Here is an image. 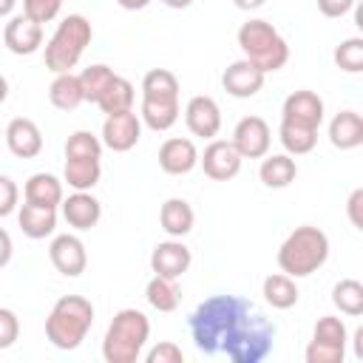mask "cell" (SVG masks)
<instances>
[{"label": "cell", "mask_w": 363, "mask_h": 363, "mask_svg": "<svg viewBox=\"0 0 363 363\" xmlns=\"http://www.w3.org/2000/svg\"><path fill=\"white\" fill-rule=\"evenodd\" d=\"M250 312H252V301H247L241 295H210V298H204L193 309V315L187 320L190 323V337H193L196 349L204 352V354L221 352L224 337Z\"/></svg>", "instance_id": "obj_1"}, {"label": "cell", "mask_w": 363, "mask_h": 363, "mask_svg": "<svg viewBox=\"0 0 363 363\" xmlns=\"http://www.w3.org/2000/svg\"><path fill=\"white\" fill-rule=\"evenodd\" d=\"M329 258V238L320 227L301 224L278 247V267L289 278H306L318 272Z\"/></svg>", "instance_id": "obj_2"}, {"label": "cell", "mask_w": 363, "mask_h": 363, "mask_svg": "<svg viewBox=\"0 0 363 363\" xmlns=\"http://www.w3.org/2000/svg\"><path fill=\"white\" fill-rule=\"evenodd\" d=\"M94 303L82 295H62L45 318V337L62 352H74L94 326Z\"/></svg>", "instance_id": "obj_3"}, {"label": "cell", "mask_w": 363, "mask_h": 363, "mask_svg": "<svg viewBox=\"0 0 363 363\" xmlns=\"http://www.w3.org/2000/svg\"><path fill=\"white\" fill-rule=\"evenodd\" d=\"M150 320L145 312L128 306L113 315L102 337V357L108 363H136L147 346Z\"/></svg>", "instance_id": "obj_4"}, {"label": "cell", "mask_w": 363, "mask_h": 363, "mask_svg": "<svg viewBox=\"0 0 363 363\" xmlns=\"http://www.w3.org/2000/svg\"><path fill=\"white\" fill-rule=\"evenodd\" d=\"M235 40H238V48H241L244 60L258 65L264 74L278 71L289 62V43L281 37V31L269 20L255 17V20L241 23Z\"/></svg>", "instance_id": "obj_5"}, {"label": "cell", "mask_w": 363, "mask_h": 363, "mask_svg": "<svg viewBox=\"0 0 363 363\" xmlns=\"http://www.w3.org/2000/svg\"><path fill=\"white\" fill-rule=\"evenodd\" d=\"M275 323L264 315H258L255 309L238 320V326L224 337L221 352L233 360V363H261L272 346H275Z\"/></svg>", "instance_id": "obj_6"}, {"label": "cell", "mask_w": 363, "mask_h": 363, "mask_svg": "<svg viewBox=\"0 0 363 363\" xmlns=\"http://www.w3.org/2000/svg\"><path fill=\"white\" fill-rule=\"evenodd\" d=\"M91 40H94V26L88 17H82V14L62 17L57 31L45 43V68L51 74L71 71L79 62V57L85 54V48L91 45Z\"/></svg>", "instance_id": "obj_7"}, {"label": "cell", "mask_w": 363, "mask_h": 363, "mask_svg": "<svg viewBox=\"0 0 363 363\" xmlns=\"http://www.w3.org/2000/svg\"><path fill=\"white\" fill-rule=\"evenodd\" d=\"M142 136V119L139 113L130 111H119V113H108L102 122V145L111 147L113 153H128L139 145Z\"/></svg>", "instance_id": "obj_8"}, {"label": "cell", "mask_w": 363, "mask_h": 363, "mask_svg": "<svg viewBox=\"0 0 363 363\" xmlns=\"http://www.w3.org/2000/svg\"><path fill=\"white\" fill-rule=\"evenodd\" d=\"M241 153L235 150V145L230 139H210V145L204 147V153H199V164L201 170L213 179V182H230L238 176L241 170Z\"/></svg>", "instance_id": "obj_9"}, {"label": "cell", "mask_w": 363, "mask_h": 363, "mask_svg": "<svg viewBox=\"0 0 363 363\" xmlns=\"http://www.w3.org/2000/svg\"><path fill=\"white\" fill-rule=\"evenodd\" d=\"M230 142L235 145L241 159H264L272 145V130L264 116H244L238 119Z\"/></svg>", "instance_id": "obj_10"}, {"label": "cell", "mask_w": 363, "mask_h": 363, "mask_svg": "<svg viewBox=\"0 0 363 363\" xmlns=\"http://www.w3.org/2000/svg\"><path fill=\"white\" fill-rule=\"evenodd\" d=\"M48 258L54 264V269L65 278H79L88 267V252H85V244L79 235L74 233H62V235H54L51 247H48Z\"/></svg>", "instance_id": "obj_11"}, {"label": "cell", "mask_w": 363, "mask_h": 363, "mask_svg": "<svg viewBox=\"0 0 363 363\" xmlns=\"http://www.w3.org/2000/svg\"><path fill=\"white\" fill-rule=\"evenodd\" d=\"M184 125L193 136H201V139H216V133L221 130V108L213 96L207 94H199V96H190L187 105H184Z\"/></svg>", "instance_id": "obj_12"}, {"label": "cell", "mask_w": 363, "mask_h": 363, "mask_svg": "<svg viewBox=\"0 0 363 363\" xmlns=\"http://www.w3.org/2000/svg\"><path fill=\"white\" fill-rule=\"evenodd\" d=\"M190 261H193V252L190 247L182 241V238H167V241H159L150 252V269L153 275H162V278H182L187 269H190Z\"/></svg>", "instance_id": "obj_13"}, {"label": "cell", "mask_w": 363, "mask_h": 363, "mask_svg": "<svg viewBox=\"0 0 363 363\" xmlns=\"http://www.w3.org/2000/svg\"><path fill=\"white\" fill-rule=\"evenodd\" d=\"M281 122H292V125H303V128L318 130L323 122V99L309 88L292 91L281 105Z\"/></svg>", "instance_id": "obj_14"}, {"label": "cell", "mask_w": 363, "mask_h": 363, "mask_svg": "<svg viewBox=\"0 0 363 363\" xmlns=\"http://www.w3.org/2000/svg\"><path fill=\"white\" fill-rule=\"evenodd\" d=\"M264 79H267V74L258 65H252L250 60L241 57V60H235V62H230L224 68L221 88L235 99H250L264 88Z\"/></svg>", "instance_id": "obj_15"}, {"label": "cell", "mask_w": 363, "mask_h": 363, "mask_svg": "<svg viewBox=\"0 0 363 363\" xmlns=\"http://www.w3.org/2000/svg\"><path fill=\"white\" fill-rule=\"evenodd\" d=\"M3 43L11 54L17 57H28V54H37L40 45H43V23L26 17V14H14L9 23H6V31H3Z\"/></svg>", "instance_id": "obj_16"}, {"label": "cell", "mask_w": 363, "mask_h": 363, "mask_svg": "<svg viewBox=\"0 0 363 363\" xmlns=\"http://www.w3.org/2000/svg\"><path fill=\"white\" fill-rule=\"evenodd\" d=\"M3 139L17 159H34L43 150V130L34 119H26V116L11 119L3 130Z\"/></svg>", "instance_id": "obj_17"}, {"label": "cell", "mask_w": 363, "mask_h": 363, "mask_svg": "<svg viewBox=\"0 0 363 363\" xmlns=\"http://www.w3.org/2000/svg\"><path fill=\"white\" fill-rule=\"evenodd\" d=\"M199 164V147L187 136H170L159 147V167L167 176H184Z\"/></svg>", "instance_id": "obj_18"}, {"label": "cell", "mask_w": 363, "mask_h": 363, "mask_svg": "<svg viewBox=\"0 0 363 363\" xmlns=\"http://www.w3.org/2000/svg\"><path fill=\"white\" fill-rule=\"evenodd\" d=\"M62 218L74 230H91L102 218V204L91 196V190H74L68 199H62Z\"/></svg>", "instance_id": "obj_19"}, {"label": "cell", "mask_w": 363, "mask_h": 363, "mask_svg": "<svg viewBox=\"0 0 363 363\" xmlns=\"http://www.w3.org/2000/svg\"><path fill=\"white\" fill-rule=\"evenodd\" d=\"M329 142L337 150H354L363 145V116L357 111H340L329 122Z\"/></svg>", "instance_id": "obj_20"}, {"label": "cell", "mask_w": 363, "mask_h": 363, "mask_svg": "<svg viewBox=\"0 0 363 363\" xmlns=\"http://www.w3.org/2000/svg\"><path fill=\"white\" fill-rule=\"evenodd\" d=\"M17 224L23 235L40 241L57 230V207H37V204H20L17 210Z\"/></svg>", "instance_id": "obj_21"}, {"label": "cell", "mask_w": 363, "mask_h": 363, "mask_svg": "<svg viewBox=\"0 0 363 363\" xmlns=\"http://www.w3.org/2000/svg\"><path fill=\"white\" fill-rule=\"evenodd\" d=\"M159 224H162V230L170 238H184L193 230V224H196V213H193L190 201H184V199H167L162 204V210H159Z\"/></svg>", "instance_id": "obj_22"}, {"label": "cell", "mask_w": 363, "mask_h": 363, "mask_svg": "<svg viewBox=\"0 0 363 363\" xmlns=\"http://www.w3.org/2000/svg\"><path fill=\"white\" fill-rule=\"evenodd\" d=\"M295 176H298V164L289 153H272L258 167V179L264 182V187H272V190L289 187L295 182Z\"/></svg>", "instance_id": "obj_23"}, {"label": "cell", "mask_w": 363, "mask_h": 363, "mask_svg": "<svg viewBox=\"0 0 363 363\" xmlns=\"http://www.w3.org/2000/svg\"><path fill=\"white\" fill-rule=\"evenodd\" d=\"M23 196L28 204H37V207H60L62 204V182L51 173H34V176H28Z\"/></svg>", "instance_id": "obj_24"}, {"label": "cell", "mask_w": 363, "mask_h": 363, "mask_svg": "<svg viewBox=\"0 0 363 363\" xmlns=\"http://www.w3.org/2000/svg\"><path fill=\"white\" fill-rule=\"evenodd\" d=\"M179 113H182L179 99H145V96H142L139 119H142L150 130H156V133L170 130V128L179 122Z\"/></svg>", "instance_id": "obj_25"}, {"label": "cell", "mask_w": 363, "mask_h": 363, "mask_svg": "<svg viewBox=\"0 0 363 363\" xmlns=\"http://www.w3.org/2000/svg\"><path fill=\"white\" fill-rule=\"evenodd\" d=\"M261 295H264V301H267L272 309H292V306L298 303V298H301L295 278H289L286 272H272V275H267L264 284H261Z\"/></svg>", "instance_id": "obj_26"}, {"label": "cell", "mask_w": 363, "mask_h": 363, "mask_svg": "<svg viewBox=\"0 0 363 363\" xmlns=\"http://www.w3.org/2000/svg\"><path fill=\"white\" fill-rule=\"evenodd\" d=\"M48 99L57 111H74L85 102L82 96V88H79V77L74 71H62V74H54L51 85H48Z\"/></svg>", "instance_id": "obj_27"}, {"label": "cell", "mask_w": 363, "mask_h": 363, "mask_svg": "<svg viewBox=\"0 0 363 363\" xmlns=\"http://www.w3.org/2000/svg\"><path fill=\"white\" fill-rule=\"evenodd\" d=\"M136 99V88L130 79L113 74V79L108 82V88L102 91V96L96 99V108L108 116V113H119V111H130Z\"/></svg>", "instance_id": "obj_28"}, {"label": "cell", "mask_w": 363, "mask_h": 363, "mask_svg": "<svg viewBox=\"0 0 363 363\" xmlns=\"http://www.w3.org/2000/svg\"><path fill=\"white\" fill-rule=\"evenodd\" d=\"M102 164L99 159H65L62 179L71 190H94L99 184Z\"/></svg>", "instance_id": "obj_29"}, {"label": "cell", "mask_w": 363, "mask_h": 363, "mask_svg": "<svg viewBox=\"0 0 363 363\" xmlns=\"http://www.w3.org/2000/svg\"><path fill=\"white\" fill-rule=\"evenodd\" d=\"M179 77L167 68H150L142 77V96L145 99H179Z\"/></svg>", "instance_id": "obj_30"}, {"label": "cell", "mask_w": 363, "mask_h": 363, "mask_svg": "<svg viewBox=\"0 0 363 363\" xmlns=\"http://www.w3.org/2000/svg\"><path fill=\"white\" fill-rule=\"evenodd\" d=\"M278 139H281V145H284V150L289 156H303V153L315 150L318 130L315 128H303V125H292V122H281Z\"/></svg>", "instance_id": "obj_31"}, {"label": "cell", "mask_w": 363, "mask_h": 363, "mask_svg": "<svg viewBox=\"0 0 363 363\" xmlns=\"http://www.w3.org/2000/svg\"><path fill=\"white\" fill-rule=\"evenodd\" d=\"M145 298H147V303L156 312H173L179 306V301H182V292H179V286H176L173 278L153 275L147 281V286H145Z\"/></svg>", "instance_id": "obj_32"}, {"label": "cell", "mask_w": 363, "mask_h": 363, "mask_svg": "<svg viewBox=\"0 0 363 363\" xmlns=\"http://www.w3.org/2000/svg\"><path fill=\"white\" fill-rule=\"evenodd\" d=\"M332 303L349 315V318H357L363 315V284L357 278H343L332 286Z\"/></svg>", "instance_id": "obj_33"}, {"label": "cell", "mask_w": 363, "mask_h": 363, "mask_svg": "<svg viewBox=\"0 0 363 363\" xmlns=\"http://www.w3.org/2000/svg\"><path fill=\"white\" fill-rule=\"evenodd\" d=\"M77 77H79V88H82L85 102H94V105H96V99H99L102 91L108 88V82L113 79V68L105 65V62H96V65L82 68Z\"/></svg>", "instance_id": "obj_34"}, {"label": "cell", "mask_w": 363, "mask_h": 363, "mask_svg": "<svg viewBox=\"0 0 363 363\" xmlns=\"http://www.w3.org/2000/svg\"><path fill=\"white\" fill-rule=\"evenodd\" d=\"M65 159H102V139L91 130H74L65 139Z\"/></svg>", "instance_id": "obj_35"}, {"label": "cell", "mask_w": 363, "mask_h": 363, "mask_svg": "<svg viewBox=\"0 0 363 363\" xmlns=\"http://www.w3.org/2000/svg\"><path fill=\"white\" fill-rule=\"evenodd\" d=\"M332 60L340 71L360 74L363 71V37H346L340 45H335Z\"/></svg>", "instance_id": "obj_36"}, {"label": "cell", "mask_w": 363, "mask_h": 363, "mask_svg": "<svg viewBox=\"0 0 363 363\" xmlns=\"http://www.w3.org/2000/svg\"><path fill=\"white\" fill-rule=\"evenodd\" d=\"M312 340L332 343V346H346V340H349L346 323H343L337 315H323V318L315 323V329H312Z\"/></svg>", "instance_id": "obj_37"}, {"label": "cell", "mask_w": 363, "mask_h": 363, "mask_svg": "<svg viewBox=\"0 0 363 363\" xmlns=\"http://www.w3.org/2000/svg\"><path fill=\"white\" fill-rule=\"evenodd\" d=\"M303 357H306V363H343V357H346V346H332V343L309 340Z\"/></svg>", "instance_id": "obj_38"}, {"label": "cell", "mask_w": 363, "mask_h": 363, "mask_svg": "<svg viewBox=\"0 0 363 363\" xmlns=\"http://www.w3.org/2000/svg\"><path fill=\"white\" fill-rule=\"evenodd\" d=\"M62 9V0H23V14L37 23H51Z\"/></svg>", "instance_id": "obj_39"}, {"label": "cell", "mask_w": 363, "mask_h": 363, "mask_svg": "<svg viewBox=\"0 0 363 363\" xmlns=\"http://www.w3.org/2000/svg\"><path fill=\"white\" fill-rule=\"evenodd\" d=\"M20 337V318L14 309H6L0 306V352L3 349H11Z\"/></svg>", "instance_id": "obj_40"}, {"label": "cell", "mask_w": 363, "mask_h": 363, "mask_svg": "<svg viewBox=\"0 0 363 363\" xmlns=\"http://www.w3.org/2000/svg\"><path fill=\"white\" fill-rule=\"evenodd\" d=\"M145 360H147V363H184V352H182V346H176L173 340H162V343H156L153 349H147Z\"/></svg>", "instance_id": "obj_41"}, {"label": "cell", "mask_w": 363, "mask_h": 363, "mask_svg": "<svg viewBox=\"0 0 363 363\" xmlns=\"http://www.w3.org/2000/svg\"><path fill=\"white\" fill-rule=\"evenodd\" d=\"M17 201H20V190H17V184H14L9 176L0 173V218L11 216V213L17 210Z\"/></svg>", "instance_id": "obj_42"}, {"label": "cell", "mask_w": 363, "mask_h": 363, "mask_svg": "<svg viewBox=\"0 0 363 363\" xmlns=\"http://www.w3.org/2000/svg\"><path fill=\"white\" fill-rule=\"evenodd\" d=\"M357 0H318V11L323 17H343L354 9Z\"/></svg>", "instance_id": "obj_43"}, {"label": "cell", "mask_w": 363, "mask_h": 363, "mask_svg": "<svg viewBox=\"0 0 363 363\" xmlns=\"http://www.w3.org/2000/svg\"><path fill=\"white\" fill-rule=\"evenodd\" d=\"M360 207H363V190L357 187V190H352V196H349V201H346V216H349L352 227H357V230H363V216H360Z\"/></svg>", "instance_id": "obj_44"}, {"label": "cell", "mask_w": 363, "mask_h": 363, "mask_svg": "<svg viewBox=\"0 0 363 363\" xmlns=\"http://www.w3.org/2000/svg\"><path fill=\"white\" fill-rule=\"evenodd\" d=\"M11 255H14V244H11V235L0 227V269L11 261Z\"/></svg>", "instance_id": "obj_45"}, {"label": "cell", "mask_w": 363, "mask_h": 363, "mask_svg": "<svg viewBox=\"0 0 363 363\" xmlns=\"http://www.w3.org/2000/svg\"><path fill=\"white\" fill-rule=\"evenodd\" d=\"M116 3H119L125 11H139V9H145L150 0H116Z\"/></svg>", "instance_id": "obj_46"}, {"label": "cell", "mask_w": 363, "mask_h": 363, "mask_svg": "<svg viewBox=\"0 0 363 363\" xmlns=\"http://www.w3.org/2000/svg\"><path fill=\"white\" fill-rule=\"evenodd\" d=\"M238 9H244V11H252V9H261L267 0H233Z\"/></svg>", "instance_id": "obj_47"}, {"label": "cell", "mask_w": 363, "mask_h": 363, "mask_svg": "<svg viewBox=\"0 0 363 363\" xmlns=\"http://www.w3.org/2000/svg\"><path fill=\"white\" fill-rule=\"evenodd\" d=\"M354 354L363 360V329H357V332H354Z\"/></svg>", "instance_id": "obj_48"}, {"label": "cell", "mask_w": 363, "mask_h": 363, "mask_svg": "<svg viewBox=\"0 0 363 363\" xmlns=\"http://www.w3.org/2000/svg\"><path fill=\"white\" fill-rule=\"evenodd\" d=\"M14 6H17V0H0V17H9L14 11Z\"/></svg>", "instance_id": "obj_49"}, {"label": "cell", "mask_w": 363, "mask_h": 363, "mask_svg": "<svg viewBox=\"0 0 363 363\" xmlns=\"http://www.w3.org/2000/svg\"><path fill=\"white\" fill-rule=\"evenodd\" d=\"M159 3H164L167 9H187L193 0H159Z\"/></svg>", "instance_id": "obj_50"}, {"label": "cell", "mask_w": 363, "mask_h": 363, "mask_svg": "<svg viewBox=\"0 0 363 363\" xmlns=\"http://www.w3.org/2000/svg\"><path fill=\"white\" fill-rule=\"evenodd\" d=\"M6 96H9V79L0 74V105L6 102Z\"/></svg>", "instance_id": "obj_51"}]
</instances>
